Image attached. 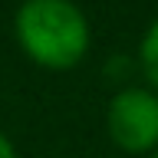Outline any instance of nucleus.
<instances>
[{
    "mask_svg": "<svg viewBox=\"0 0 158 158\" xmlns=\"http://www.w3.org/2000/svg\"><path fill=\"white\" fill-rule=\"evenodd\" d=\"M109 142L125 155H152L158 148V92L122 86L106 106Z\"/></svg>",
    "mask_w": 158,
    "mask_h": 158,
    "instance_id": "f03ea898",
    "label": "nucleus"
},
{
    "mask_svg": "<svg viewBox=\"0 0 158 158\" xmlns=\"http://www.w3.org/2000/svg\"><path fill=\"white\" fill-rule=\"evenodd\" d=\"M0 158H20V155H17V148H13V142H10L3 132H0Z\"/></svg>",
    "mask_w": 158,
    "mask_h": 158,
    "instance_id": "20e7f679",
    "label": "nucleus"
},
{
    "mask_svg": "<svg viewBox=\"0 0 158 158\" xmlns=\"http://www.w3.org/2000/svg\"><path fill=\"white\" fill-rule=\"evenodd\" d=\"M148 158H158V148H155V152H152V155H148Z\"/></svg>",
    "mask_w": 158,
    "mask_h": 158,
    "instance_id": "39448f33",
    "label": "nucleus"
},
{
    "mask_svg": "<svg viewBox=\"0 0 158 158\" xmlns=\"http://www.w3.org/2000/svg\"><path fill=\"white\" fill-rule=\"evenodd\" d=\"M138 69L145 73V86L158 92V17L142 33V43H138Z\"/></svg>",
    "mask_w": 158,
    "mask_h": 158,
    "instance_id": "7ed1b4c3",
    "label": "nucleus"
},
{
    "mask_svg": "<svg viewBox=\"0 0 158 158\" xmlns=\"http://www.w3.org/2000/svg\"><path fill=\"white\" fill-rule=\"evenodd\" d=\"M20 53L53 73L76 69L92 46V27L76 0H23L13 13Z\"/></svg>",
    "mask_w": 158,
    "mask_h": 158,
    "instance_id": "f257e3e1",
    "label": "nucleus"
}]
</instances>
